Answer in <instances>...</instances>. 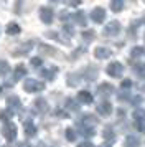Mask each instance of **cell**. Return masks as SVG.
I'll use <instances>...</instances> for the list:
<instances>
[{
  "instance_id": "1",
  "label": "cell",
  "mask_w": 145,
  "mask_h": 147,
  "mask_svg": "<svg viewBox=\"0 0 145 147\" xmlns=\"http://www.w3.org/2000/svg\"><path fill=\"white\" fill-rule=\"evenodd\" d=\"M23 89L26 93H40L45 89V84L41 81L35 80V78H26L25 83H23Z\"/></svg>"
},
{
  "instance_id": "2",
  "label": "cell",
  "mask_w": 145,
  "mask_h": 147,
  "mask_svg": "<svg viewBox=\"0 0 145 147\" xmlns=\"http://www.w3.org/2000/svg\"><path fill=\"white\" fill-rule=\"evenodd\" d=\"M2 134L8 142H12V140L17 139V126L13 122H5V126L2 129Z\"/></svg>"
},
{
  "instance_id": "3",
  "label": "cell",
  "mask_w": 145,
  "mask_h": 147,
  "mask_svg": "<svg viewBox=\"0 0 145 147\" xmlns=\"http://www.w3.org/2000/svg\"><path fill=\"white\" fill-rule=\"evenodd\" d=\"M122 73H124V66H122L119 61H114V63H111V65L107 66V74L112 76V78H120Z\"/></svg>"
},
{
  "instance_id": "4",
  "label": "cell",
  "mask_w": 145,
  "mask_h": 147,
  "mask_svg": "<svg viewBox=\"0 0 145 147\" xmlns=\"http://www.w3.org/2000/svg\"><path fill=\"white\" fill-rule=\"evenodd\" d=\"M40 18H41L43 23H51L53 18H54V13H53L51 8L43 7V8H40Z\"/></svg>"
},
{
  "instance_id": "5",
  "label": "cell",
  "mask_w": 145,
  "mask_h": 147,
  "mask_svg": "<svg viewBox=\"0 0 145 147\" xmlns=\"http://www.w3.org/2000/svg\"><path fill=\"white\" fill-rule=\"evenodd\" d=\"M119 32H120V25H119V22H111V23L105 25V28H104V35L105 36H115Z\"/></svg>"
},
{
  "instance_id": "6",
  "label": "cell",
  "mask_w": 145,
  "mask_h": 147,
  "mask_svg": "<svg viewBox=\"0 0 145 147\" xmlns=\"http://www.w3.org/2000/svg\"><path fill=\"white\" fill-rule=\"evenodd\" d=\"M7 104H8V109H10L12 113L18 111L20 107H21V102H20L18 96H8V98H7Z\"/></svg>"
},
{
  "instance_id": "7",
  "label": "cell",
  "mask_w": 145,
  "mask_h": 147,
  "mask_svg": "<svg viewBox=\"0 0 145 147\" xmlns=\"http://www.w3.org/2000/svg\"><path fill=\"white\" fill-rule=\"evenodd\" d=\"M91 18L92 22H96V23H102L105 20V10L104 8H94L91 12Z\"/></svg>"
},
{
  "instance_id": "8",
  "label": "cell",
  "mask_w": 145,
  "mask_h": 147,
  "mask_svg": "<svg viewBox=\"0 0 145 147\" xmlns=\"http://www.w3.org/2000/svg\"><path fill=\"white\" fill-rule=\"evenodd\" d=\"M111 50L109 48H104V47H97L94 50V56L97 58V60H105V58H109L111 56Z\"/></svg>"
},
{
  "instance_id": "9",
  "label": "cell",
  "mask_w": 145,
  "mask_h": 147,
  "mask_svg": "<svg viewBox=\"0 0 145 147\" xmlns=\"http://www.w3.org/2000/svg\"><path fill=\"white\" fill-rule=\"evenodd\" d=\"M79 124L84 127H94L97 124V119L94 116H91V114H86V116H83V119L79 121Z\"/></svg>"
},
{
  "instance_id": "10",
  "label": "cell",
  "mask_w": 145,
  "mask_h": 147,
  "mask_svg": "<svg viewBox=\"0 0 145 147\" xmlns=\"http://www.w3.org/2000/svg\"><path fill=\"white\" fill-rule=\"evenodd\" d=\"M97 113L101 114V116H109V114L112 113V104L111 102H107V101L97 104Z\"/></svg>"
},
{
  "instance_id": "11",
  "label": "cell",
  "mask_w": 145,
  "mask_h": 147,
  "mask_svg": "<svg viewBox=\"0 0 145 147\" xmlns=\"http://www.w3.org/2000/svg\"><path fill=\"white\" fill-rule=\"evenodd\" d=\"M25 136L26 137H35L36 136V126L30 119L25 121Z\"/></svg>"
},
{
  "instance_id": "12",
  "label": "cell",
  "mask_w": 145,
  "mask_h": 147,
  "mask_svg": "<svg viewBox=\"0 0 145 147\" xmlns=\"http://www.w3.org/2000/svg\"><path fill=\"white\" fill-rule=\"evenodd\" d=\"M33 48V41H26V43H23L21 47H18L17 48V51H15V56H21V55H26L30 50Z\"/></svg>"
},
{
  "instance_id": "13",
  "label": "cell",
  "mask_w": 145,
  "mask_h": 147,
  "mask_svg": "<svg viewBox=\"0 0 145 147\" xmlns=\"http://www.w3.org/2000/svg\"><path fill=\"white\" fill-rule=\"evenodd\" d=\"M35 111L36 113H46L48 111V104H46V101L43 98H38V99H35Z\"/></svg>"
},
{
  "instance_id": "14",
  "label": "cell",
  "mask_w": 145,
  "mask_h": 147,
  "mask_svg": "<svg viewBox=\"0 0 145 147\" xmlns=\"http://www.w3.org/2000/svg\"><path fill=\"white\" fill-rule=\"evenodd\" d=\"M23 76H26V68L21 66V65H18V66L15 68V71H13V84L17 83V81L20 80V78H23Z\"/></svg>"
},
{
  "instance_id": "15",
  "label": "cell",
  "mask_w": 145,
  "mask_h": 147,
  "mask_svg": "<svg viewBox=\"0 0 145 147\" xmlns=\"http://www.w3.org/2000/svg\"><path fill=\"white\" fill-rule=\"evenodd\" d=\"M78 99H79V102H83V104H91L92 102V94L89 93V91H79Z\"/></svg>"
},
{
  "instance_id": "16",
  "label": "cell",
  "mask_w": 145,
  "mask_h": 147,
  "mask_svg": "<svg viewBox=\"0 0 145 147\" xmlns=\"http://www.w3.org/2000/svg\"><path fill=\"white\" fill-rule=\"evenodd\" d=\"M58 73V68H50V69H41V76L46 78V80H54V76Z\"/></svg>"
},
{
  "instance_id": "17",
  "label": "cell",
  "mask_w": 145,
  "mask_h": 147,
  "mask_svg": "<svg viewBox=\"0 0 145 147\" xmlns=\"http://www.w3.org/2000/svg\"><path fill=\"white\" fill-rule=\"evenodd\" d=\"M99 94H102V96H109V94L112 93V91H114V88L111 86V84H109V83H102V84H101V86H99Z\"/></svg>"
},
{
  "instance_id": "18",
  "label": "cell",
  "mask_w": 145,
  "mask_h": 147,
  "mask_svg": "<svg viewBox=\"0 0 145 147\" xmlns=\"http://www.w3.org/2000/svg\"><path fill=\"white\" fill-rule=\"evenodd\" d=\"M125 147H140V140L135 136H129L125 139Z\"/></svg>"
},
{
  "instance_id": "19",
  "label": "cell",
  "mask_w": 145,
  "mask_h": 147,
  "mask_svg": "<svg viewBox=\"0 0 145 147\" xmlns=\"http://www.w3.org/2000/svg\"><path fill=\"white\" fill-rule=\"evenodd\" d=\"M124 8V2L122 0H112L111 2V10L112 12H120Z\"/></svg>"
},
{
  "instance_id": "20",
  "label": "cell",
  "mask_w": 145,
  "mask_h": 147,
  "mask_svg": "<svg viewBox=\"0 0 145 147\" xmlns=\"http://www.w3.org/2000/svg\"><path fill=\"white\" fill-rule=\"evenodd\" d=\"M7 33L8 35H18L20 33V27L17 23H8L7 25Z\"/></svg>"
},
{
  "instance_id": "21",
  "label": "cell",
  "mask_w": 145,
  "mask_h": 147,
  "mask_svg": "<svg viewBox=\"0 0 145 147\" xmlns=\"http://www.w3.org/2000/svg\"><path fill=\"white\" fill-rule=\"evenodd\" d=\"M72 18H74V22H76V23H79V25H86V17H84V13H83V12H78V13L74 15Z\"/></svg>"
},
{
  "instance_id": "22",
  "label": "cell",
  "mask_w": 145,
  "mask_h": 147,
  "mask_svg": "<svg viewBox=\"0 0 145 147\" xmlns=\"http://www.w3.org/2000/svg\"><path fill=\"white\" fill-rule=\"evenodd\" d=\"M10 71V65L7 61H0V76H5Z\"/></svg>"
},
{
  "instance_id": "23",
  "label": "cell",
  "mask_w": 145,
  "mask_h": 147,
  "mask_svg": "<svg viewBox=\"0 0 145 147\" xmlns=\"http://www.w3.org/2000/svg\"><path fill=\"white\" fill-rule=\"evenodd\" d=\"M13 114L15 113H12V111H10V109H5V111H2V113H0V121H8L10 119V117H13Z\"/></svg>"
},
{
  "instance_id": "24",
  "label": "cell",
  "mask_w": 145,
  "mask_h": 147,
  "mask_svg": "<svg viewBox=\"0 0 145 147\" xmlns=\"http://www.w3.org/2000/svg\"><path fill=\"white\" fill-rule=\"evenodd\" d=\"M134 117H135V121L142 122V121L145 119V111H144V109H135V113H134Z\"/></svg>"
},
{
  "instance_id": "25",
  "label": "cell",
  "mask_w": 145,
  "mask_h": 147,
  "mask_svg": "<svg viewBox=\"0 0 145 147\" xmlns=\"http://www.w3.org/2000/svg\"><path fill=\"white\" fill-rule=\"evenodd\" d=\"M81 134H83V136H86V137H91V136H94V127H84V126H81Z\"/></svg>"
},
{
  "instance_id": "26",
  "label": "cell",
  "mask_w": 145,
  "mask_h": 147,
  "mask_svg": "<svg viewBox=\"0 0 145 147\" xmlns=\"http://www.w3.org/2000/svg\"><path fill=\"white\" fill-rule=\"evenodd\" d=\"M114 137H115V134H114V131H112L111 127H105V129H104V139L112 140Z\"/></svg>"
},
{
  "instance_id": "27",
  "label": "cell",
  "mask_w": 145,
  "mask_h": 147,
  "mask_svg": "<svg viewBox=\"0 0 145 147\" xmlns=\"http://www.w3.org/2000/svg\"><path fill=\"white\" fill-rule=\"evenodd\" d=\"M66 107H68V109H71V111H78V109H79V106L76 104V101H74V99H68V101H66Z\"/></svg>"
},
{
  "instance_id": "28",
  "label": "cell",
  "mask_w": 145,
  "mask_h": 147,
  "mask_svg": "<svg viewBox=\"0 0 145 147\" xmlns=\"http://www.w3.org/2000/svg\"><path fill=\"white\" fill-rule=\"evenodd\" d=\"M66 139L68 140H76V132H74V129H71V127H69V129H66Z\"/></svg>"
},
{
  "instance_id": "29",
  "label": "cell",
  "mask_w": 145,
  "mask_h": 147,
  "mask_svg": "<svg viewBox=\"0 0 145 147\" xmlns=\"http://www.w3.org/2000/svg\"><path fill=\"white\" fill-rule=\"evenodd\" d=\"M30 65H32L33 68H40L41 65H43V60H41L40 56H36V58H32V61H30Z\"/></svg>"
},
{
  "instance_id": "30",
  "label": "cell",
  "mask_w": 145,
  "mask_h": 147,
  "mask_svg": "<svg viewBox=\"0 0 145 147\" xmlns=\"http://www.w3.org/2000/svg\"><path fill=\"white\" fill-rule=\"evenodd\" d=\"M83 38H84L86 41H91L92 38H94V32H92V30H87V32H83Z\"/></svg>"
},
{
  "instance_id": "31",
  "label": "cell",
  "mask_w": 145,
  "mask_h": 147,
  "mask_svg": "<svg viewBox=\"0 0 145 147\" xmlns=\"http://www.w3.org/2000/svg\"><path fill=\"white\" fill-rule=\"evenodd\" d=\"M144 55V48L142 47H135L134 50H132V56L135 58V56H142Z\"/></svg>"
},
{
  "instance_id": "32",
  "label": "cell",
  "mask_w": 145,
  "mask_h": 147,
  "mask_svg": "<svg viewBox=\"0 0 145 147\" xmlns=\"http://www.w3.org/2000/svg\"><path fill=\"white\" fill-rule=\"evenodd\" d=\"M135 73L145 76V65H137V66H135Z\"/></svg>"
},
{
  "instance_id": "33",
  "label": "cell",
  "mask_w": 145,
  "mask_h": 147,
  "mask_svg": "<svg viewBox=\"0 0 145 147\" xmlns=\"http://www.w3.org/2000/svg\"><path fill=\"white\" fill-rule=\"evenodd\" d=\"M63 30H64V33H68V35H74V28L72 27H69V25H64V28H63Z\"/></svg>"
},
{
  "instance_id": "34",
  "label": "cell",
  "mask_w": 145,
  "mask_h": 147,
  "mask_svg": "<svg viewBox=\"0 0 145 147\" xmlns=\"http://www.w3.org/2000/svg\"><path fill=\"white\" fill-rule=\"evenodd\" d=\"M78 147H92V144H91V142H87V140H84V142L78 144Z\"/></svg>"
},
{
  "instance_id": "35",
  "label": "cell",
  "mask_w": 145,
  "mask_h": 147,
  "mask_svg": "<svg viewBox=\"0 0 145 147\" xmlns=\"http://www.w3.org/2000/svg\"><path fill=\"white\" fill-rule=\"evenodd\" d=\"M130 84H132V81H130V80L122 81V88H130Z\"/></svg>"
},
{
  "instance_id": "36",
  "label": "cell",
  "mask_w": 145,
  "mask_h": 147,
  "mask_svg": "<svg viewBox=\"0 0 145 147\" xmlns=\"http://www.w3.org/2000/svg\"><path fill=\"white\" fill-rule=\"evenodd\" d=\"M17 147H30V144H26V142H20V144H17Z\"/></svg>"
},
{
  "instance_id": "37",
  "label": "cell",
  "mask_w": 145,
  "mask_h": 147,
  "mask_svg": "<svg viewBox=\"0 0 145 147\" xmlns=\"http://www.w3.org/2000/svg\"><path fill=\"white\" fill-rule=\"evenodd\" d=\"M36 147H46V144H43V142H40V144H38Z\"/></svg>"
},
{
  "instance_id": "38",
  "label": "cell",
  "mask_w": 145,
  "mask_h": 147,
  "mask_svg": "<svg viewBox=\"0 0 145 147\" xmlns=\"http://www.w3.org/2000/svg\"><path fill=\"white\" fill-rule=\"evenodd\" d=\"M101 147H111V146H109V144H102Z\"/></svg>"
},
{
  "instance_id": "39",
  "label": "cell",
  "mask_w": 145,
  "mask_h": 147,
  "mask_svg": "<svg viewBox=\"0 0 145 147\" xmlns=\"http://www.w3.org/2000/svg\"><path fill=\"white\" fill-rule=\"evenodd\" d=\"M0 93H2V88H0Z\"/></svg>"
}]
</instances>
